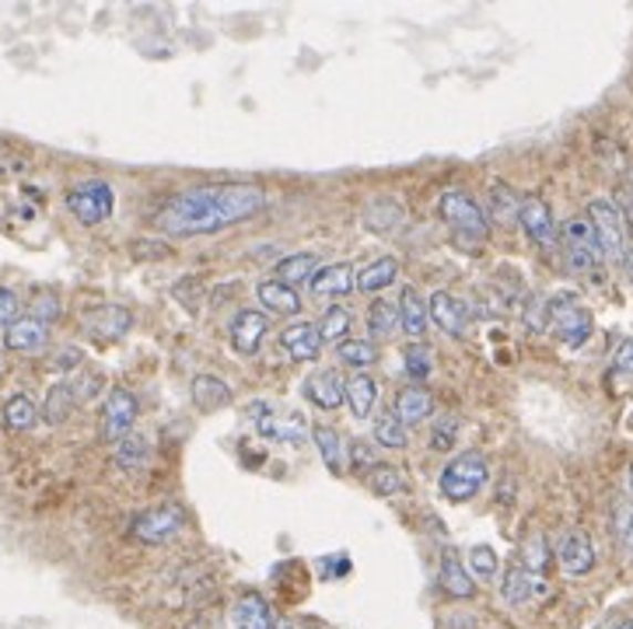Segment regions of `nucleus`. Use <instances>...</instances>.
<instances>
[{
	"label": "nucleus",
	"mask_w": 633,
	"mask_h": 629,
	"mask_svg": "<svg viewBox=\"0 0 633 629\" xmlns=\"http://www.w3.org/2000/svg\"><path fill=\"white\" fill-rule=\"evenodd\" d=\"M267 207V193L249 183H221V186H196L186 193L168 196L155 210V228L172 238L217 235L256 217Z\"/></svg>",
	"instance_id": "1"
},
{
	"label": "nucleus",
	"mask_w": 633,
	"mask_h": 629,
	"mask_svg": "<svg viewBox=\"0 0 633 629\" xmlns=\"http://www.w3.org/2000/svg\"><path fill=\"white\" fill-rule=\"evenodd\" d=\"M490 480V465L484 458V452H463V455H455L445 468H442V493H445V501L452 504H469L479 489L487 486Z\"/></svg>",
	"instance_id": "2"
},
{
	"label": "nucleus",
	"mask_w": 633,
	"mask_h": 629,
	"mask_svg": "<svg viewBox=\"0 0 633 629\" xmlns=\"http://www.w3.org/2000/svg\"><path fill=\"white\" fill-rule=\"evenodd\" d=\"M588 224H592V231H595L602 259H609V262L626 259V220L609 199H592V207H588Z\"/></svg>",
	"instance_id": "3"
},
{
	"label": "nucleus",
	"mask_w": 633,
	"mask_h": 629,
	"mask_svg": "<svg viewBox=\"0 0 633 629\" xmlns=\"http://www.w3.org/2000/svg\"><path fill=\"white\" fill-rule=\"evenodd\" d=\"M186 525V511L183 504H158L151 511H141L134 522H129V535L144 546H162L172 543Z\"/></svg>",
	"instance_id": "4"
},
{
	"label": "nucleus",
	"mask_w": 633,
	"mask_h": 629,
	"mask_svg": "<svg viewBox=\"0 0 633 629\" xmlns=\"http://www.w3.org/2000/svg\"><path fill=\"white\" fill-rule=\"evenodd\" d=\"M68 210L81 220L95 228V224L108 220L116 210V193L113 186L105 183V178H89V183H77L71 193H68Z\"/></svg>",
	"instance_id": "5"
},
{
	"label": "nucleus",
	"mask_w": 633,
	"mask_h": 629,
	"mask_svg": "<svg viewBox=\"0 0 633 629\" xmlns=\"http://www.w3.org/2000/svg\"><path fill=\"white\" fill-rule=\"evenodd\" d=\"M560 238H563V259H567V269H574V274H588V269H595L602 252H599V241H595V231L588 217H571L560 228Z\"/></svg>",
	"instance_id": "6"
},
{
	"label": "nucleus",
	"mask_w": 633,
	"mask_h": 629,
	"mask_svg": "<svg viewBox=\"0 0 633 629\" xmlns=\"http://www.w3.org/2000/svg\"><path fill=\"white\" fill-rule=\"evenodd\" d=\"M438 210H442V217L452 224V228H455L458 235H466V238H487V231H490L487 214L479 210L476 199H473L469 193H463V189H448V193L442 196Z\"/></svg>",
	"instance_id": "7"
},
{
	"label": "nucleus",
	"mask_w": 633,
	"mask_h": 629,
	"mask_svg": "<svg viewBox=\"0 0 633 629\" xmlns=\"http://www.w3.org/2000/svg\"><path fill=\"white\" fill-rule=\"evenodd\" d=\"M550 329L567 347H581L592 336V311L581 308L574 298H553L550 301Z\"/></svg>",
	"instance_id": "8"
},
{
	"label": "nucleus",
	"mask_w": 633,
	"mask_h": 629,
	"mask_svg": "<svg viewBox=\"0 0 633 629\" xmlns=\"http://www.w3.org/2000/svg\"><path fill=\"white\" fill-rule=\"evenodd\" d=\"M137 413H141L137 395L129 389H113L105 395V406H102V437L116 444L126 434H134Z\"/></svg>",
	"instance_id": "9"
},
{
	"label": "nucleus",
	"mask_w": 633,
	"mask_h": 629,
	"mask_svg": "<svg viewBox=\"0 0 633 629\" xmlns=\"http://www.w3.org/2000/svg\"><path fill=\"white\" fill-rule=\"evenodd\" d=\"M557 564L563 567V574H571V577L592 574L595 570V546H592V538H588L581 528L563 532L560 543H557Z\"/></svg>",
	"instance_id": "10"
},
{
	"label": "nucleus",
	"mask_w": 633,
	"mask_h": 629,
	"mask_svg": "<svg viewBox=\"0 0 633 629\" xmlns=\"http://www.w3.org/2000/svg\"><path fill=\"white\" fill-rule=\"evenodd\" d=\"M267 332H270V319H267V314L256 311V308H242V311L235 314L231 329H228L231 350L242 353V357H256L259 347H263V340H267Z\"/></svg>",
	"instance_id": "11"
},
{
	"label": "nucleus",
	"mask_w": 633,
	"mask_h": 629,
	"mask_svg": "<svg viewBox=\"0 0 633 629\" xmlns=\"http://www.w3.org/2000/svg\"><path fill=\"white\" fill-rule=\"evenodd\" d=\"M518 224L526 228V235H529L536 245H542V249H550V245L557 241V235H560L550 204H546V199H539V196H526V199H521V204H518Z\"/></svg>",
	"instance_id": "12"
},
{
	"label": "nucleus",
	"mask_w": 633,
	"mask_h": 629,
	"mask_svg": "<svg viewBox=\"0 0 633 629\" xmlns=\"http://www.w3.org/2000/svg\"><path fill=\"white\" fill-rule=\"evenodd\" d=\"M427 319H434V326H438L442 332L463 340L466 329H469V308L463 298L448 295V290H434L430 301H427Z\"/></svg>",
	"instance_id": "13"
},
{
	"label": "nucleus",
	"mask_w": 633,
	"mask_h": 629,
	"mask_svg": "<svg viewBox=\"0 0 633 629\" xmlns=\"http://www.w3.org/2000/svg\"><path fill=\"white\" fill-rule=\"evenodd\" d=\"M249 413L256 416V431L267 441H280V444H301L304 441V420L301 416H273L267 402H252Z\"/></svg>",
	"instance_id": "14"
},
{
	"label": "nucleus",
	"mask_w": 633,
	"mask_h": 629,
	"mask_svg": "<svg viewBox=\"0 0 633 629\" xmlns=\"http://www.w3.org/2000/svg\"><path fill=\"white\" fill-rule=\"evenodd\" d=\"M309 290L315 298H351L357 290V274L351 262H330V266H319L312 280H309Z\"/></svg>",
	"instance_id": "15"
},
{
	"label": "nucleus",
	"mask_w": 633,
	"mask_h": 629,
	"mask_svg": "<svg viewBox=\"0 0 633 629\" xmlns=\"http://www.w3.org/2000/svg\"><path fill=\"white\" fill-rule=\"evenodd\" d=\"M129 326H134V314H129V308H123V305H102L84 314V332L95 336V340H105V343L123 340V332H129Z\"/></svg>",
	"instance_id": "16"
},
{
	"label": "nucleus",
	"mask_w": 633,
	"mask_h": 629,
	"mask_svg": "<svg viewBox=\"0 0 633 629\" xmlns=\"http://www.w3.org/2000/svg\"><path fill=\"white\" fill-rule=\"evenodd\" d=\"M280 350L291 357L298 364H312L319 361L322 353V340H319V329L312 322H294L280 332Z\"/></svg>",
	"instance_id": "17"
},
{
	"label": "nucleus",
	"mask_w": 633,
	"mask_h": 629,
	"mask_svg": "<svg viewBox=\"0 0 633 629\" xmlns=\"http://www.w3.org/2000/svg\"><path fill=\"white\" fill-rule=\"evenodd\" d=\"M46 343H50V326L35 322L32 314H25V319H14L4 329V347L14 350V353H39Z\"/></svg>",
	"instance_id": "18"
},
{
	"label": "nucleus",
	"mask_w": 633,
	"mask_h": 629,
	"mask_svg": "<svg viewBox=\"0 0 633 629\" xmlns=\"http://www.w3.org/2000/svg\"><path fill=\"white\" fill-rule=\"evenodd\" d=\"M189 395H193V406L210 416L217 410H225L235 392H231L228 381H221L217 374H196L193 385H189Z\"/></svg>",
	"instance_id": "19"
},
{
	"label": "nucleus",
	"mask_w": 633,
	"mask_h": 629,
	"mask_svg": "<svg viewBox=\"0 0 633 629\" xmlns=\"http://www.w3.org/2000/svg\"><path fill=\"white\" fill-rule=\"evenodd\" d=\"M301 392L319 410H340L343 406V381H340L336 371H315V374H309V378H304Z\"/></svg>",
	"instance_id": "20"
},
{
	"label": "nucleus",
	"mask_w": 633,
	"mask_h": 629,
	"mask_svg": "<svg viewBox=\"0 0 633 629\" xmlns=\"http://www.w3.org/2000/svg\"><path fill=\"white\" fill-rule=\"evenodd\" d=\"M546 591V580L529 574V570H521V567H511L505 574V580H500V598H505L508 605H529L536 598H542Z\"/></svg>",
	"instance_id": "21"
},
{
	"label": "nucleus",
	"mask_w": 633,
	"mask_h": 629,
	"mask_svg": "<svg viewBox=\"0 0 633 629\" xmlns=\"http://www.w3.org/2000/svg\"><path fill=\"white\" fill-rule=\"evenodd\" d=\"M434 413V395L421 385H409V389H399L396 399H392V416H396L403 426L409 423H424L427 416Z\"/></svg>",
	"instance_id": "22"
},
{
	"label": "nucleus",
	"mask_w": 633,
	"mask_h": 629,
	"mask_svg": "<svg viewBox=\"0 0 633 629\" xmlns=\"http://www.w3.org/2000/svg\"><path fill=\"white\" fill-rule=\"evenodd\" d=\"M235 629H277L270 601L259 591H246L235 601Z\"/></svg>",
	"instance_id": "23"
},
{
	"label": "nucleus",
	"mask_w": 633,
	"mask_h": 629,
	"mask_svg": "<svg viewBox=\"0 0 633 629\" xmlns=\"http://www.w3.org/2000/svg\"><path fill=\"white\" fill-rule=\"evenodd\" d=\"M438 584H442V591L452 595V598H473V595H476V580L469 577L466 564L458 559L455 549H445V553H442Z\"/></svg>",
	"instance_id": "24"
},
{
	"label": "nucleus",
	"mask_w": 633,
	"mask_h": 629,
	"mask_svg": "<svg viewBox=\"0 0 633 629\" xmlns=\"http://www.w3.org/2000/svg\"><path fill=\"white\" fill-rule=\"evenodd\" d=\"M343 399H346V406H351V413L357 420H367L371 410H375V402H378V381L371 374H364V371H357V374L346 378Z\"/></svg>",
	"instance_id": "25"
},
{
	"label": "nucleus",
	"mask_w": 633,
	"mask_h": 629,
	"mask_svg": "<svg viewBox=\"0 0 633 629\" xmlns=\"http://www.w3.org/2000/svg\"><path fill=\"white\" fill-rule=\"evenodd\" d=\"M256 298L263 301V308L273 311V314H298L301 311V295L294 287L280 283V280H259L256 283Z\"/></svg>",
	"instance_id": "26"
},
{
	"label": "nucleus",
	"mask_w": 633,
	"mask_h": 629,
	"mask_svg": "<svg viewBox=\"0 0 633 629\" xmlns=\"http://www.w3.org/2000/svg\"><path fill=\"white\" fill-rule=\"evenodd\" d=\"M399 326L409 336H424V329H427V301L413 287L399 290Z\"/></svg>",
	"instance_id": "27"
},
{
	"label": "nucleus",
	"mask_w": 633,
	"mask_h": 629,
	"mask_svg": "<svg viewBox=\"0 0 633 629\" xmlns=\"http://www.w3.org/2000/svg\"><path fill=\"white\" fill-rule=\"evenodd\" d=\"M396 274H399V262L392 256H382L357 274V290H364V295H378V290H385L388 283H396Z\"/></svg>",
	"instance_id": "28"
},
{
	"label": "nucleus",
	"mask_w": 633,
	"mask_h": 629,
	"mask_svg": "<svg viewBox=\"0 0 633 629\" xmlns=\"http://www.w3.org/2000/svg\"><path fill=\"white\" fill-rule=\"evenodd\" d=\"M367 486L375 497H399V493L406 489V476L388 462H375L367 468Z\"/></svg>",
	"instance_id": "29"
},
{
	"label": "nucleus",
	"mask_w": 633,
	"mask_h": 629,
	"mask_svg": "<svg viewBox=\"0 0 633 629\" xmlns=\"http://www.w3.org/2000/svg\"><path fill=\"white\" fill-rule=\"evenodd\" d=\"M351 326H354V311L346 305H333V308H325L322 322L315 329H319L322 343H343L346 332H351Z\"/></svg>",
	"instance_id": "30"
},
{
	"label": "nucleus",
	"mask_w": 633,
	"mask_h": 629,
	"mask_svg": "<svg viewBox=\"0 0 633 629\" xmlns=\"http://www.w3.org/2000/svg\"><path fill=\"white\" fill-rule=\"evenodd\" d=\"M77 406V395H74V385L71 381H56V385L50 389L46 402H42V416H46V423H63Z\"/></svg>",
	"instance_id": "31"
},
{
	"label": "nucleus",
	"mask_w": 633,
	"mask_h": 629,
	"mask_svg": "<svg viewBox=\"0 0 633 629\" xmlns=\"http://www.w3.org/2000/svg\"><path fill=\"white\" fill-rule=\"evenodd\" d=\"M367 329H371V340H392L399 329V311L382 298L371 301L367 305Z\"/></svg>",
	"instance_id": "32"
},
{
	"label": "nucleus",
	"mask_w": 633,
	"mask_h": 629,
	"mask_svg": "<svg viewBox=\"0 0 633 629\" xmlns=\"http://www.w3.org/2000/svg\"><path fill=\"white\" fill-rule=\"evenodd\" d=\"M315 262H319L315 252H298V256L280 259V262H277V280L288 283V287H298V283H304V280H312Z\"/></svg>",
	"instance_id": "33"
},
{
	"label": "nucleus",
	"mask_w": 633,
	"mask_h": 629,
	"mask_svg": "<svg viewBox=\"0 0 633 629\" xmlns=\"http://www.w3.org/2000/svg\"><path fill=\"white\" fill-rule=\"evenodd\" d=\"M406 217V210L396 204V199L392 196H382V199H375V204L367 207V214H364V220H367V231H392L396 228V224Z\"/></svg>",
	"instance_id": "34"
},
{
	"label": "nucleus",
	"mask_w": 633,
	"mask_h": 629,
	"mask_svg": "<svg viewBox=\"0 0 633 629\" xmlns=\"http://www.w3.org/2000/svg\"><path fill=\"white\" fill-rule=\"evenodd\" d=\"M35 420H39V410L25 392H14L4 402V423L11 426V431H32Z\"/></svg>",
	"instance_id": "35"
},
{
	"label": "nucleus",
	"mask_w": 633,
	"mask_h": 629,
	"mask_svg": "<svg viewBox=\"0 0 633 629\" xmlns=\"http://www.w3.org/2000/svg\"><path fill=\"white\" fill-rule=\"evenodd\" d=\"M312 437H315V447H319L325 468H330L333 476H340L343 472V437L333 431V426H315Z\"/></svg>",
	"instance_id": "36"
},
{
	"label": "nucleus",
	"mask_w": 633,
	"mask_h": 629,
	"mask_svg": "<svg viewBox=\"0 0 633 629\" xmlns=\"http://www.w3.org/2000/svg\"><path fill=\"white\" fill-rule=\"evenodd\" d=\"M403 371L413 381H427L434 374V350L427 343H409L403 350Z\"/></svg>",
	"instance_id": "37"
},
{
	"label": "nucleus",
	"mask_w": 633,
	"mask_h": 629,
	"mask_svg": "<svg viewBox=\"0 0 633 629\" xmlns=\"http://www.w3.org/2000/svg\"><path fill=\"white\" fill-rule=\"evenodd\" d=\"M336 357L346 368H371L378 361V347L371 340H343L336 343Z\"/></svg>",
	"instance_id": "38"
},
{
	"label": "nucleus",
	"mask_w": 633,
	"mask_h": 629,
	"mask_svg": "<svg viewBox=\"0 0 633 629\" xmlns=\"http://www.w3.org/2000/svg\"><path fill=\"white\" fill-rule=\"evenodd\" d=\"M546 567H550V543H546V535H529L521 546V570L542 577Z\"/></svg>",
	"instance_id": "39"
},
{
	"label": "nucleus",
	"mask_w": 633,
	"mask_h": 629,
	"mask_svg": "<svg viewBox=\"0 0 633 629\" xmlns=\"http://www.w3.org/2000/svg\"><path fill=\"white\" fill-rule=\"evenodd\" d=\"M116 465L144 468L147 465V441L141 434H126L123 441H116Z\"/></svg>",
	"instance_id": "40"
},
{
	"label": "nucleus",
	"mask_w": 633,
	"mask_h": 629,
	"mask_svg": "<svg viewBox=\"0 0 633 629\" xmlns=\"http://www.w3.org/2000/svg\"><path fill=\"white\" fill-rule=\"evenodd\" d=\"M375 441L385 444V447H406L409 431L392 413H382V416H375Z\"/></svg>",
	"instance_id": "41"
},
{
	"label": "nucleus",
	"mask_w": 633,
	"mask_h": 629,
	"mask_svg": "<svg viewBox=\"0 0 633 629\" xmlns=\"http://www.w3.org/2000/svg\"><path fill=\"white\" fill-rule=\"evenodd\" d=\"M469 577L473 580H494L497 577V553L490 546L469 549Z\"/></svg>",
	"instance_id": "42"
},
{
	"label": "nucleus",
	"mask_w": 633,
	"mask_h": 629,
	"mask_svg": "<svg viewBox=\"0 0 633 629\" xmlns=\"http://www.w3.org/2000/svg\"><path fill=\"white\" fill-rule=\"evenodd\" d=\"M29 311H32L35 322L50 326V322L60 319V298L53 295V290H39V295L32 298V305H29Z\"/></svg>",
	"instance_id": "43"
},
{
	"label": "nucleus",
	"mask_w": 633,
	"mask_h": 629,
	"mask_svg": "<svg viewBox=\"0 0 633 629\" xmlns=\"http://www.w3.org/2000/svg\"><path fill=\"white\" fill-rule=\"evenodd\" d=\"M455 441H458V420L442 416L438 423H434V431H430V447H434V452H452Z\"/></svg>",
	"instance_id": "44"
},
{
	"label": "nucleus",
	"mask_w": 633,
	"mask_h": 629,
	"mask_svg": "<svg viewBox=\"0 0 633 629\" xmlns=\"http://www.w3.org/2000/svg\"><path fill=\"white\" fill-rule=\"evenodd\" d=\"M518 204L521 199H515V193L508 189V186H494V210H497V217L500 220H515L518 217Z\"/></svg>",
	"instance_id": "45"
},
{
	"label": "nucleus",
	"mask_w": 633,
	"mask_h": 629,
	"mask_svg": "<svg viewBox=\"0 0 633 629\" xmlns=\"http://www.w3.org/2000/svg\"><path fill=\"white\" fill-rule=\"evenodd\" d=\"M29 168V162L21 157L11 144L0 141V178H11V175H21Z\"/></svg>",
	"instance_id": "46"
},
{
	"label": "nucleus",
	"mask_w": 633,
	"mask_h": 629,
	"mask_svg": "<svg viewBox=\"0 0 633 629\" xmlns=\"http://www.w3.org/2000/svg\"><path fill=\"white\" fill-rule=\"evenodd\" d=\"M346 447H351L346 455H351V465H354L357 472H367L371 465H375V444H371V441L357 437V441H351Z\"/></svg>",
	"instance_id": "47"
},
{
	"label": "nucleus",
	"mask_w": 633,
	"mask_h": 629,
	"mask_svg": "<svg viewBox=\"0 0 633 629\" xmlns=\"http://www.w3.org/2000/svg\"><path fill=\"white\" fill-rule=\"evenodd\" d=\"M18 319V295L11 287H0V329H8Z\"/></svg>",
	"instance_id": "48"
},
{
	"label": "nucleus",
	"mask_w": 633,
	"mask_h": 629,
	"mask_svg": "<svg viewBox=\"0 0 633 629\" xmlns=\"http://www.w3.org/2000/svg\"><path fill=\"white\" fill-rule=\"evenodd\" d=\"M134 252H137V259H168L172 245H165V241H134Z\"/></svg>",
	"instance_id": "49"
},
{
	"label": "nucleus",
	"mask_w": 633,
	"mask_h": 629,
	"mask_svg": "<svg viewBox=\"0 0 633 629\" xmlns=\"http://www.w3.org/2000/svg\"><path fill=\"white\" fill-rule=\"evenodd\" d=\"M74 385V395H77V402H84V399H92V392H98L102 389V374L98 371H89L81 381H71Z\"/></svg>",
	"instance_id": "50"
},
{
	"label": "nucleus",
	"mask_w": 633,
	"mask_h": 629,
	"mask_svg": "<svg viewBox=\"0 0 633 629\" xmlns=\"http://www.w3.org/2000/svg\"><path fill=\"white\" fill-rule=\"evenodd\" d=\"M81 361H84V357H81V350H77V347H71V350H60V353L53 357V371H74Z\"/></svg>",
	"instance_id": "51"
},
{
	"label": "nucleus",
	"mask_w": 633,
	"mask_h": 629,
	"mask_svg": "<svg viewBox=\"0 0 633 629\" xmlns=\"http://www.w3.org/2000/svg\"><path fill=\"white\" fill-rule=\"evenodd\" d=\"M613 368H616V371H623V374H633V340H630V343H623V347L616 350V357H613Z\"/></svg>",
	"instance_id": "52"
},
{
	"label": "nucleus",
	"mask_w": 633,
	"mask_h": 629,
	"mask_svg": "<svg viewBox=\"0 0 633 629\" xmlns=\"http://www.w3.org/2000/svg\"><path fill=\"white\" fill-rule=\"evenodd\" d=\"M620 535H623V546H626V553L633 556V511H626V518H623Z\"/></svg>",
	"instance_id": "53"
},
{
	"label": "nucleus",
	"mask_w": 633,
	"mask_h": 629,
	"mask_svg": "<svg viewBox=\"0 0 633 629\" xmlns=\"http://www.w3.org/2000/svg\"><path fill=\"white\" fill-rule=\"evenodd\" d=\"M626 269H630V280H633V249L626 252Z\"/></svg>",
	"instance_id": "54"
},
{
	"label": "nucleus",
	"mask_w": 633,
	"mask_h": 629,
	"mask_svg": "<svg viewBox=\"0 0 633 629\" xmlns=\"http://www.w3.org/2000/svg\"><path fill=\"white\" fill-rule=\"evenodd\" d=\"M626 480H630V493H633V465H630V472H626Z\"/></svg>",
	"instance_id": "55"
},
{
	"label": "nucleus",
	"mask_w": 633,
	"mask_h": 629,
	"mask_svg": "<svg viewBox=\"0 0 633 629\" xmlns=\"http://www.w3.org/2000/svg\"><path fill=\"white\" fill-rule=\"evenodd\" d=\"M620 629H633V619H630V622H626V626H620Z\"/></svg>",
	"instance_id": "56"
},
{
	"label": "nucleus",
	"mask_w": 633,
	"mask_h": 629,
	"mask_svg": "<svg viewBox=\"0 0 633 629\" xmlns=\"http://www.w3.org/2000/svg\"><path fill=\"white\" fill-rule=\"evenodd\" d=\"M626 423H630V431H633V413H630V420H626Z\"/></svg>",
	"instance_id": "57"
}]
</instances>
